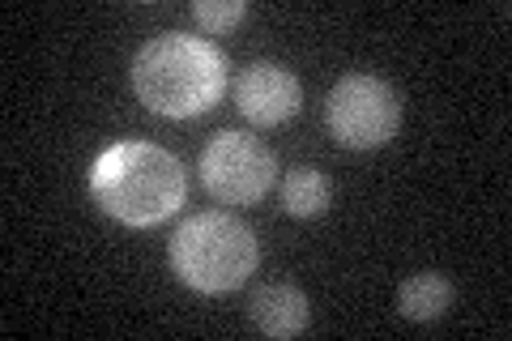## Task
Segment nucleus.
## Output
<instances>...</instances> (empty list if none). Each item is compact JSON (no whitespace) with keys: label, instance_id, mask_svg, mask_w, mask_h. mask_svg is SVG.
I'll use <instances>...</instances> for the list:
<instances>
[{"label":"nucleus","instance_id":"nucleus-1","mask_svg":"<svg viewBox=\"0 0 512 341\" xmlns=\"http://www.w3.org/2000/svg\"><path fill=\"white\" fill-rule=\"evenodd\" d=\"M188 175L180 158L150 141H120L103 150L90 167V197L120 226L146 231L167 222L184 205Z\"/></svg>","mask_w":512,"mask_h":341},{"label":"nucleus","instance_id":"nucleus-2","mask_svg":"<svg viewBox=\"0 0 512 341\" xmlns=\"http://www.w3.org/2000/svg\"><path fill=\"white\" fill-rule=\"evenodd\" d=\"M133 90L150 111L188 120L210 111L227 90V56L197 35H158L133 60Z\"/></svg>","mask_w":512,"mask_h":341},{"label":"nucleus","instance_id":"nucleus-3","mask_svg":"<svg viewBox=\"0 0 512 341\" xmlns=\"http://www.w3.org/2000/svg\"><path fill=\"white\" fill-rule=\"evenodd\" d=\"M261 261V243L231 214H197L171 239V269L184 286L201 295L239 290Z\"/></svg>","mask_w":512,"mask_h":341},{"label":"nucleus","instance_id":"nucleus-4","mask_svg":"<svg viewBox=\"0 0 512 341\" xmlns=\"http://www.w3.org/2000/svg\"><path fill=\"white\" fill-rule=\"evenodd\" d=\"M329 133L346 150H376L389 145L402 128V99L389 81L372 73H350L329 94Z\"/></svg>","mask_w":512,"mask_h":341},{"label":"nucleus","instance_id":"nucleus-5","mask_svg":"<svg viewBox=\"0 0 512 341\" xmlns=\"http://www.w3.org/2000/svg\"><path fill=\"white\" fill-rule=\"evenodd\" d=\"M274 154L261 137L218 133L201 154V184L222 205H256L274 188Z\"/></svg>","mask_w":512,"mask_h":341},{"label":"nucleus","instance_id":"nucleus-6","mask_svg":"<svg viewBox=\"0 0 512 341\" xmlns=\"http://www.w3.org/2000/svg\"><path fill=\"white\" fill-rule=\"evenodd\" d=\"M235 107L244 111V120H252L256 128H278L291 116H299L303 86L291 69H282V64L256 60L235 81Z\"/></svg>","mask_w":512,"mask_h":341},{"label":"nucleus","instance_id":"nucleus-7","mask_svg":"<svg viewBox=\"0 0 512 341\" xmlns=\"http://www.w3.org/2000/svg\"><path fill=\"white\" fill-rule=\"evenodd\" d=\"M248 316L265 337H299L308 329V295L299 286L269 282L252 295Z\"/></svg>","mask_w":512,"mask_h":341},{"label":"nucleus","instance_id":"nucleus-8","mask_svg":"<svg viewBox=\"0 0 512 341\" xmlns=\"http://www.w3.org/2000/svg\"><path fill=\"white\" fill-rule=\"evenodd\" d=\"M448 307H453V282L444 278V273H414V278L402 282V290H397V312H402L406 320H440Z\"/></svg>","mask_w":512,"mask_h":341},{"label":"nucleus","instance_id":"nucleus-9","mask_svg":"<svg viewBox=\"0 0 512 341\" xmlns=\"http://www.w3.org/2000/svg\"><path fill=\"white\" fill-rule=\"evenodd\" d=\"M329 201H333V184H329L325 171L295 167L291 175H286V184H282V209H286V214L316 218V214H325V209H329Z\"/></svg>","mask_w":512,"mask_h":341},{"label":"nucleus","instance_id":"nucleus-10","mask_svg":"<svg viewBox=\"0 0 512 341\" xmlns=\"http://www.w3.org/2000/svg\"><path fill=\"white\" fill-rule=\"evenodd\" d=\"M192 18L210 30V35H227L231 26H239L248 18V5L244 0H197V5H192Z\"/></svg>","mask_w":512,"mask_h":341}]
</instances>
